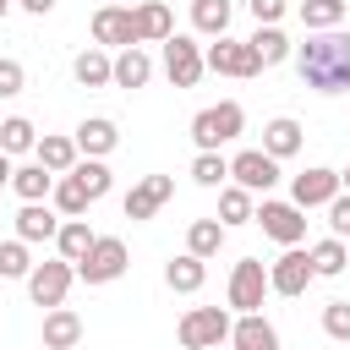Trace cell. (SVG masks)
I'll use <instances>...</instances> for the list:
<instances>
[{
    "mask_svg": "<svg viewBox=\"0 0 350 350\" xmlns=\"http://www.w3.org/2000/svg\"><path fill=\"white\" fill-rule=\"evenodd\" d=\"M93 38H98V49H131L137 44L131 5H98L93 11Z\"/></svg>",
    "mask_w": 350,
    "mask_h": 350,
    "instance_id": "5bb4252c",
    "label": "cell"
},
{
    "mask_svg": "<svg viewBox=\"0 0 350 350\" xmlns=\"http://www.w3.org/2000/svg\"><path fill=\"white\" fill-rule=\"evenodd\" d=\"M71 180L88 191V202H98V197L109 191V164H104V159H77V164H71Z\"/></svg>",
    "mask_w": 350,
    "mask_h": 350,
    "instance_id": "d6a6232c",
    "label": "cell"
},
{
    "mask_svg": "<svg viewBox=\"0 0 350 350\" xmlns=\"http://www.w3.org/2000/svg\"><path fill=\"white\" fill-rule=\"evenodd\" d=\"M191 180L197 186H224L230 180V159L224 153H197L191 159Z\"/></svg>",
    "mask_w": 350,
    "mask_h": 350,
    "instance_id": "d590c367",
    "label": "cell"
},
{
    "mask_svg": "<svg viewBox=\"0 0 350 350\" xmlns=\"http://www.w3.org/2000/svg\"><path fill=\"white\" fill-rule=\"evenodd\" d=\"M77 339H82V317H77L71 306L44 312V350H71Z\"/></svg>",
    "mask_w": 350,
    "mask_h": 350,
    "instance_id": "44dd1931",
    "label": "cell"
},
{
    "mask_svg": "<svg viewBox=\"0 0 350 350\" xmlns=\"http://www.w3.org/2000/svg\"><path fill=\"white\" fill-rule=\"evenodd\" d=\"M170 197H175V180H170V175H142V180L126 191V202H120V208H126V219L137 224V219H153Z\"/></svg>",
    "mask_w": 350,
    "mask_h": 350,
    "instance_id": "4fadbf2b",
    "label": "cell"
},
{
    "mask_svg": "<svg viewBox=\"0 0 350 350\" xmlns=\"http://www.w3.org/2000/svg\"><path fill=\"white\" fill-rule=\"evenodd\" d=\"M148 77H153V60L142 55V44H131V49H120L109 60V82L115 88H148Z\"/></svg>",
    "mask_w": 350,
    "mask_h": 350,
    "instance_id": "e0dca14e",
    "label": "cell"
},
{
    "mask_svg": "<svg viewBox=\"0 0 350 350\" xmlns=\"http://www.w3.org/2000/svg\"><path fill=\"white\" fill-rule=\"evenodd\" d=\"M164 71H170L175 88H197V77L208 71L202 66V44H191L186 33H170L164 38Z\"/></svg>",
    "mask_w": 350,
    "mask_h": 350,
    "instance_id": "ba28073f",
    "label": "cell"
},
{
    "mask_svg": "<svg viewBox=\"0 0 350 350\" xmlns=\"http://www.w3.org/2000/svg\"><path fill=\"white\" fill-rule=\"evenodd\" d=\"M246 5H252L257 27H279V16H284V5H290V0H246Z\"/></svg>",
    "mask_w": 350,
    "mask_h": 350,
    "instance_id": "60d3db41",
    "label": "cell"
},
{
    "mask_svg": "<svg viewBox=\"0 0 350 350\" xmlns=\"http://www.w3.org/2000/svg\"><path fill=\"white\" fill-rule=\"evenodd\" d=\"M11 170H16V164H11L5 153H0V186H11Z\"/></svg>",
    "mask_w": 350,
    "mask_h": 350,
    "instance_id": "7bdbcfd3",
    "label": "cell"
},
{
    "mask_svg": "<svg viewBox=\"0 0 350 350\" xmlns=\"http://www.w3.org/2000/svg\"><path fill=\"white\" fill-rule=\"evenodd\" d=\"M246 44H252L257 66H279V60H290V49H295V44H290V38L279 33V27H257V33L246 38Z\"/></svg>",
    "mask_w": 350,
    "mask_h": 350,
    "instance_id": "f1b7e54d",
    "label": "cell"
},
{
    "mask_svg": "<svg viewBox=\"0 0 350 350\" xmlns=\"http://www.w3.org/2000/svg\"><path fill=\"white\" fill-rule=\"evenodd\" d=\"M312 279H317V273H312V262H306L301 246H284V252L268 262V290H273V295H301Z\"/></svg>",
    "mask_w": 350,
    "mask_h": 350,
    "instance_id": "30bf717a",
    "label": "cell"
},
{
    "mask_svg": "<svg viewBox=\"0 0 350 350\" xmlns=\"http://www.w3.org/2000/svg\"><path fill=\"white\" fill-rule=\"evenodd\" d=\"M77 153H88V159H104V153H115V142H120V131H115V120H104V115H93V120H82L77 126Z\"/></svg>",
    "mask_w": 350,
    "mask_h": 350,
    "instance_id": "ac0fdd59",
    "label": "cell"
},
{
    "mask_svg": "<svg viewBox=\"0 0 350 350\" xmlns=\"http://www.w3.org/2000/svg\"><path fill=\"white\" fill-rule=\"evenodd\" d=\"M323 334L339 339V345H350V301H328L323 306Z\"/></svg>",
    "mask_w": 350,
    "mask_h": 350,
    "instance_id": "74e56055",
    "label": "cell"
},
{
    "mask_svg": "<svg viewBox=\"0 0 350 350\" xmlns=\"http://www.w3.org/2000/svg\"><path fill=\"white\" fill-rule=\"evenodd\" d=\"M164 284H170V290H180V295H197V290L208 284V262H202V257H191V252H180V257H170V262H164Z\"/></svg>",
    "mask_w": 350,
    "mask_h": 350,
    "instance_id": "ffe728a7",
    "label": "cell"
},
{
    "mask_svg": "<svg viewBox=\"0 0 350 350\" xmlns=\"http://www.w3.org/2000/svg\"><path fill=\"white\" fill-rule=\"evenodd\" d=\"M241 131H246V109H241L235 98H219V104H208V109L191 115V142H197V153H219V148L235 142Z\"/></svg>",
    "mask_w": 350,
    "mask_h": 350,
    "instance_id": "7a4b0ae2",
    "label": "cell"
},
{
    "mask_svg": "<svg viewBox=\"0 0 350 350\" xmlns=\"http://www.w3.org/2000/svg\"><path fill=\"white\" fill-rule=\"evenodd\" d=\"M22 88H27V71H22L16 60H5V55H0V98H16Z\"/></svg>",
    "mask_w": 350,
    "mask_h": 350,
    "instance_id": "ab89813d",
    "label": "cell"
},
{
    "mask_svg": "<svg viewBox=\"0 0 350 350\" xmlns=\"http://www.w3.org/2000/svg\"><path fill=\"white\" fill-rule=\"evenodd\" d=\"M49 197H55V208H60L66 219H82V213H88V191H82L71 175H55V191H49Z\"/></svg>",
    "mask_w": 350,
    "mask_h": 350,
    "instance_id": "e575fe53",
    "label": "cell"
},
{
    "mask_svg": "<svg viewBox=\"0 0 350 350\" xmlns=\"http://www.w3.org/2000/svg\"><path fill=\"white\" fill-rule=\"evenodd\" d=\"M71 77H77L82 88H109V55H104V49H82V55L71 60Z\"/></svg>",
    "mask_w": 350,
    "mask_h": 350,
    "instance_id": "1f68e13d",
    "label": "cell"
},
{
    "mask_svg": "<svg viewBox=\"0 0 350 350\" xmlns=\"http://www.w3.org/2000/svg\"><path fill=\"white\" fill-rule=\"evenodd\" d=\"M93 241H98V235L88 230V219H66V224H60V235H55V246H60V257H66L71 268L88 257V246H93Z\"/></svg>",
    "mask_w": 350,
    "mask_h": 350,
    "instance_id": "83f0119b",
    "label": "cell"
},
{
    "mask_svg": "<svg viewBox=\"0 0 350 350\" xmlns=\"http://www.w3.org/2000/svg\"><path fill=\"white\" fill-rule=\"evenodd\" d=\"M339 191H350V170H339Z\"/></svg>",
    "mask_w": 350,
    "mask_h": 350,
    "instance_id": "ee69618b",
    "label": "cell"
},
{
    "mask_svg": "<svg viewBox=\"0 0 350 350\" xmlns=\"http://www.w3.org/2000/svg\"><path fill=\"white\" fill-rule=\"evenodd\" d=\"M5 11H11V0H0V16H5Z\"/></svg>",
    "mask_w": 350,
    "mask_h": 350,
    "instance_id": "f6af8a7d",
    "label": "cell"
},
{
    "mask_svg": "<svg viewBox=\"0 0 350 350\" xmlns=\"http://www.w3.org/2000/svg\"><path fill=\"white\" fill-rule=\"evenodd\" d=\"M252 219H257V224H262V235H268V241H279V246H301V241H306V213H301L295 202L262 197Z\"/></svg>",
    "mask_w": 350,
    "mask_h": 350,
    "instance_id": "5b68a950",
    "label": "cell"
},
{
    "mask_svg": "<svg viewBox=\"0 0 350 350\" xmlns=\"http://www.w3.org/2000/svg\"><path fill=\"white\" fill-rule=\"evenodd\" d=\"M295 71L306 88L317 93H350V33L328 27V33H306V44L290 49Z\"/></svg>",
    "mask_w": 350,
    "mask_h": 350,
    "instance_id": "6da1fadb",
    "label": "cell"
},
{
    "mask_svg": "<svg viewBox=\"0 0 350 350\" xmlns=\"http://www.w3.org/2000/svg\"><path fill=\"white\" fill-rule=\"evenodd\" d=\"M131 27H137V44H164L175 33V16L164 0H142V5H131Z\"/></svg>",
    "mask_w": 350,
    "mask_h": 350,
    "instance_id": "2e32d148",
    "label": "cell"
},
{
    "mask_svg": "<svg viewBox=\"0 0 350 350\" xmlns=\"http://www.w3.org/2000/svg\"><path fill=\"white\" fill-rule=\"evenodd\" d=\"M11 191H16L22 202H44V197L55 191V175H49L44 164H22V170H11Z\"/></svg>",
    "mask_w": 350,
    "mask_h": 350,
    "instance_id": "484cf974",
    "label": "cell"
},
{
    "mask_svg": "<svg viewBox=\"0 0 350 350\" xmlns=\"http://www.w3.org/2000/svg\"><path fill=\"white\" fill-rule=\"evenodd\" d=\"M55 235H60V219H55L44 202H22V213H16V241L38 246V241H55Z\"/></svg>",
    "mask_w": 350,
    "mask_h": 350,
    "instance_id": "d6986e66",
    "label": "cell"
},
{
    "mask_svg": "<svg viewBox=\"0 0 350 350\" xmlns=\"http://www.w3.org/2000/svg\"><path fill=\"white\" fill-rule=\"evenodd\" d=\"M262 153H268V159H290V153H301V126H295L290 115L268 120V126H262Z\"/></svg>",
    "mask_w": 350,
    "mask_h": 350,
    "instance_id": "603a6c76",
    "label": "cell"
},
{
    "mask_svg": "<svg viewBox=\"0 0 350 350\" xmlns=\"http://www.w3.org/2000/svg\"><path fill=\"white\" fill-rule=\"evenodd\" d=\"M33 153H38V164H44L49 175H71V164L82 159L71 137H38V142H33Z\"/></svg>",
    "mask_w": 350,
    "mask_h": 350,
    "instance_id": "cb8c5ba5",
    "label": "cell"
},
{
    "mask_svg": "<svg viewBox=\"0 0 350 350\" xmlns=\"http://www.w3.org/2000/svg\"><path fill=\"white\" fill-rule=\"evenodd\" d=\"M33 142H38V131H33L27 115L0 120V153H5V159H11V153H33Z\"/></svg>",
    "mask_w": 350,
    "mask_h": 350,
    "instance_id": "836d02e7",
    "label": "cell"
},
{
    "mask_svg": "<svg viewBox=\"0 0 350 350\" xmlns=\"http://www.w3.org/2000/svg\"><path fill=\"white\" fill-rule=\"evenodd\" d=\"M252 213H257V202H252V191H241V186H224L219 191V224L230 230V224H252Z\"/></svg>",
    "mask_w": 350,
    "mask_h": 350,
    "instance_id": "f546056e",
    "label": "cell"
},
{
    "mask_svg": "<svg viewBox=\"0 0 350 350\" xmlns=\"http://www.w3.org/2000/svg\"><path fill=\"white\" fill-rule=\"evenodd\" d=\"M306 262H312V273H317V279H334V273H345V268H350V246H345V241H334V235H323L317 246H306Z\"/></svg>",
    "mask_w": 350,
    "mask_h": 350,
    "instance_id": "7402d4cb",
    "label": "cell"
},
{
    "mask_svg": "<svg viewBox=\"0 0 350 350\" xmlns=\"http://www.w3.org/2000/svg\"><path fill=\"white\" fill-rule=\"evenodd\" d=\"M104 5H126V0H104Z\"/></svg>",
    "mask_w": 350,
    "mask_h": 350,
    "instance_id": "bcb514c9",
    "label": "cell"
},
{
    "mask_svg": "<svg viewBox=\"0 0 350 350\" xmlns=\"http://www.w3.org/2000/svg\"><path fill=\"white\" fill-rule=\"evenodd\" d=\"M230 16H235V0H191V27L208 38H224Z\"/></svg>",
    "mask_w": 350,
    "mask_h": 350,
    "instance_id": "d4e9b609",
    "label": "cell"
},
{
    "mask_svg": "<svg viewBox=\"0 0 350 350\" xmlns=\"http://www.w3.org/2000/svg\"><path fill=\"white\" fill-rule=\"evenodd\" d=\"M219 246H224V224H219V219H191V230H186V252L208 262Z\"/></svg>",
    "mask_w": 350,
    "mask_h": 350,
    "instance_id": "4dcf8cb0",
    "label": "cell"
},
{
    "mask_svg": "<svg viewBox=\"0 0 350 350\" xmlns=\"http://www.w3.org/2000/svg\"><path fill=\"white\" fill-rule=\"evenodd\" d=\"M230 180H235L241 191H262V197H268V186L279 180V159H268L262 148H241V153L230 159Z\"/></svg>",
    "mask_w": 350,
    "mask_h": 350,
    "instance_id": "9c48e42d",
    "label": "cell"
},
{
    "mask_svg": "<svg viewBox=\"0 0 350 350\" xmlns=\"http://www.w3.org/2000/svg\"><path fill=\"white\" fill-rule=\"evenodd\" d=\"M27 273H33L27 241H0V279H27Z\"/></svg>",
    "mask_w": 350,
    "mask_h": 350,
    "instance_id": "8d00e7d4",
    "label": "cell"
},
{
    "mask_svg": "<svg viewBox=\"0 0 350 350\" xmlns=\"http://www.w3.org/2000/svg\"><path fill=\"white\" fill-rule=\"evenodd\" d=\"M345 16H350V0H301L306 33H328V27H339Z\"/></svg>",
    "mask_w": 350,
    "mask_h": 350,
    "instance_id": "4316f807",
    "label": "cell"
},
{
    "mask_svg": "<svg viewBox=\"0 0 350 350\" xmlns=\"http://www.w3.org/2000/svg\"><path fill=\"white\" fill-rule=\"evenodd\" d=\"M339 197V170H301L290 180V202L306 213V208H328Z\"/></svg>",
    "mask_w": 350,
    "mask_h": 350,
    "instance_id": "7c38bea8",
    "label": "cell"
},
{
    "mask_svg": "<svg viewBox=\"0 0 350 350\" xmlns=\"http://www.w3.org/2000/svg\"><path fill=\"white\" fill-rule=\"evenodd\" d=\"M262 295H268V268L257 257H241L230 268V306L235 312H262Z\"/></svg>",
    "mask_w": 350,
    "mask_h": 350,
    "instance_id": "52a82bcc",
    "label": "cell"
},
{
    "mask_svg": "<svg viewBox=\"0 0 350 350\" xmlns=\"http://www.w3.org/2000/svg\"><path fill=\"white\" fill-rule=\"evenodd\" d=\"M126 262H131V257H126V241H120V235H98V241L88 246V257L77 262V279H82V284H115V279L126 273Z\"/></svg>",
    "mask_w": 350,
    "mask_h": 350,
    "instance_id": "3957f363",
    "label": "cell"
},
{
    "mask_svg": "<svg viewBox=\"0 0 350 350\" xmlns=\"http://www.w3.org/2000/svg\"><path fill=\"white\" fill-rule=\"evenodd\" d=\"M202 66H208V71H224V77H257V71H262L246 38H219V44H208V49H202Z\"/></svg>",
    "mask_w": 350,
    "mask_h": 350,
    "instance_id": "8fae6325",
    "label": "cell"
},
{
    "mask_svg": "<svg viewBox=\"0 0 350 350\" xmlns=\"http://www.w3.org/2000/svg\"><path fill=\"white\" fill-rule=\"evenodd\" d=\"M230 345L235 350H279V328L262 317V312H241L230 323Z\"/></svg>",
    "mask_w": 350,
    "mask_h": 350,
    "instance_id": "9a60e30c",
    "label": "cell"
},
{
    "mask_svg": "<svg viewBox=\"0 0 350 350\" xmlns=\"http://www.w3.org/2000/svg\"><path fill=\"white\" fill-rule=\"evenodd\" d=\"M71 279H77V268L66 262V257H55V262H33V273H27V295L38 301V306H66V290H71Z\"/></svg>",
    "mask_w": 350,
    "mask_h": 350,
    "instance_id": "8992f818",
    "label": "cell"
},
{
    "mask_svg": "<svg viewBox=\"0 0 350 350\" xmlns=\"http://www.w3.org/2000/svg\"><path fill=\"white\" fill-rule=\"evenodd\" d=\"M230 323H235V317H230L224 306H191V312L180 317V328H175V334H180V345H186V350H213V345H224V339H230Z\"/></svg>",
    "mask_w": 350,
    "mask_h": 350,
    "instance_id": "277c9868",
    "label": "cell"
},
{
    "mask_svg": "<svg viewBox=\"0 0 350 350\" xmlns=\"http://www.w3.org/2000/svg\"><path fill=\"white\" fill-rule=\"evenodd\" d=\"M328 235H334V241L350 235V191H339V197L328 202Z\"/></svg>",
    "mask_w": 350,
    "mask_h": 350,
    "instance_id": "f35d334b",
    "label": "cell"
},
{
    "mask_svg": "<svg viewBox=\"0 0 350 350\" xmlns=\"http://www.w3.org/2000/svg\"><path fill=\"white\" fill-rule=\"evenodd\" d=\"M22 11H33V16H49V11H55V0H22Z\"/></svg>",
    "mask_w": 350,
    "mask_h": 350,
    "instance_id": "b9f144b4",
    "label": "cell"
}]
</instances>
